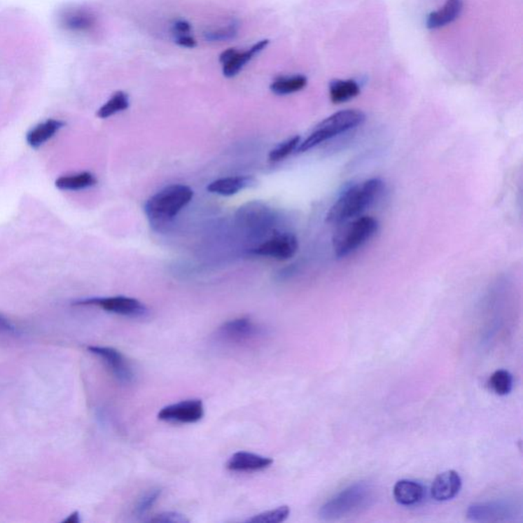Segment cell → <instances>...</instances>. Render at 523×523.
Instances as JSON below:
<instances>
[{
	"label": "cell",
	"mask_w": 523,
	"mask_h": 523,
	"mask_svg": "<svg viewBox=\"0 0 523 523\" xmlns=\"http://www.w3.org/2000/svg\"><path fill=\"white\" fill-rule=\"evenodd\" d=\"M255 178L251 176H235V177L215 180L209 184L207 189L209 193L223 195V197H230V195H237L240 190L255 186Z\"/></svg>",
	"instance_id": "5bb4252c"
},
{
	"label": "cell",
	"mask_w": 523,
	"mask_h": 523,
	"mask_svg": "<svg viewBox=\"0 0 523 523\" xmlns=\"http://www.w3.org/2000/svg\"><path fill=\"white\" fill-rule=\"evenodd\" d=\"M150 522L155 523H188L189 520L183 514L178 513V512H164V513L151 518Z\"/></svg>",
	"instance_id": "f1b7e54d"
},
{
	"label": "cell",
	"mask_w": 523,
	"mask_h": 523,
	"mask_svg": "<svg viewBox=\"0 0 523 523\" xmlns=\"http://www.w3.org/2000/svg\"><path fill=\"white\" fill-rule=\"evenodd\" d=\"M162 491V489H160V487H153V489H148V491L142 494L135 503L134 509H133L134 516H137V517L146 516L155 506L158 500L161 498Z\"/></svg>",
	"instance_id": "d4e9b609"
},
{
	"label": "cell",
	"mask_w": 523,
	"mask_h": 523,
	"mask_svg": "<svg viewBox=\"0 0 523 523\" xmlns=\"http://www.w3.org/2000/svg\"><path fill=\"white\" fill-rule=\"evenodd\" d=\"M79 522L80 518L78 512H74V513L71 514L67 519H64V522L78 523Z\"/></svg>",
	"instance_id": "d6a6232c"
},
{
	"label": "cell",
	"mask_w": 523,
	"mask_h": 523,
	"mask_svg": "<svg viewBox=\"0 0 523 523\" xmlns=\"http://www.w3.org/2000/svg\"><path fill=\"white\" fill-rule=\"evenodd\" d=\"M64 126L61 120L48 119L35 126L27 134V144L33 148H38L51 139Z\"/></svg>",
	"instance_id": "e0dca14e"
},
{
	"label": "cell",
	"mask_w": 523,
	"mask_h": 523,
	"mask_svg": "<svg viewBox=\"0 0 523 523\" xmlns=\"http://www.w3.org/2000/svg\"><path fill=\"white\" fill-rule=\"evenodd\" d=\"M97 183V177L90 172L64 175L55 180V186L61 190L77 191L89 188Z\"/></svg>",
	"instance_id": "ffe728a7"
},
{
	"label": "cell",
	"mask_w": 523,
	"mask_h": 523,
	"mask_svg": "<svg viewBox=\"0 0 523 523\" xmlns=\"http://www.w3.org/2000/svg\"><path fill=\"white\" fill-rule=\"evenodd\" d=\"M489 386L496 395H508L513 387V377L509 371L500 369L491 374L489 379Z\"/></svg>",
	"instance_id": "cb8c5ba5"
},
{
	"label": "cell",
	"mask_w": 523,
	"mask_h": 523,
	"mask_svg": "<svg viewBox=\"0 0 523 523\" xmlns=\"http://www.w3.org/2000/svg\"><path fill=\"white\" fill-rule=\"evenodd\" d=\"M193 190L184 184H173L162 188L144 204V213L151 223H166L191 202Z\"/></svg>",
	"instance_id": "7a4b0ae2"
},
{
	"label": "cell",
	"mask_w": 523,
	"mask_h": 523,
	"mask_svg": "<svg viewBox=\"0 0 523 523\" xmlns=\"http://www.w3.org/2000/svg\"><path fill=\"white\" fill-rule=\"evenodd\" d=\"M268 40H262V41L258 42L257 44H255L248 51H244V53L237 51L230 61L223 64V74L225 77L231 78L237 76L240 72V70L244 68V64L251 61L253 55L261 53L268 46Z\"/></svg>",
	"instance_id": "d6986e66"
},
{
	"label": "cell",
	"mask_w": 523,
	"mask_h": 523,
	"mask_svg": "<svg viewBox=\"0 0 523 523\" xmlns=\"http://www.w3.org/2000/svg\"><path fill=\"white\" fill-rule=\"evenodd\" d=\"M463 10V0H447L440 10L429 13L426 20L428 29H438L453 23L459 18Z\"/></svg>",
	"instance_id": "2e32d148"
},
{
	"label": "cell",
	"mask_w": 523,
	"mask_h": 523,
	"mask_svg": "<svg viewBox=\"0 0 523 523\" xmlns=\"http://www.w3.org/2000/svg\"><path fill=\"white\" fill-rule=\"evenodd\" d=\"M462 480L459 473L454 470L438 474L431 486V497L438 502L452 500L459 493Z\"/></svg>",
	"instance_id": "4fadbf2b"
},
{
	"label": "cell",
	"mask_w": 523,
	"mask_h": 523,
	"mask_svg": "<svg viewBox=\"0 0 523 523\" xmlns=\"http://www.w3.org/2000/svg\"><path fill=\"white\" fill-rule=\"evenodd\" d=\"M176 43L179 44L180 46L183 48H193L197 46V41L195 38H193L189 34L177 35L176 36Z\"/></svg>",
	"instance_id": "f546056e"
},
{
	"label": "cell",
	"mask_w": 523,
	"mask_h": 523,
	"mask_svg": "<svg viewBox=\"0 0 523 523\" xmlns=\"http://www.w3.org/2000/svg\"><path fill=\"white\" fill-rule=\"evenodd\" d=\"M273 464V460L265 456L240 451L233 454L226 463V468L233 473H257L265 470Z\"/></svg>",
	"instance_id": "7c38bea8"
},
{
	"label": "cell",
	"mask_w": 523,
	"mask_h": 523,
	"mask_svg": "<svg viewBox=\"0 0 523 523\" xmlns=\"http://www.w3.org/2000/svg\"><path fill=\"white\" fill-rule=\"evenodd\" d=\"M377 220L370 216H359L340 224L333 239L335 256L348 257L366 244L377 232Z\"/></svg>",
	"instance_id": "3957f363"
},
{
	"label": "cell",
	"mask_w": 523,
	"mask_h": 523,
	"mask_svg": "<svg viewBox=\"0 0 523 523\" xmlns=\"http://www.w3.org/2000/svg\"><path fill=\"white\" fill-rule=\"evenodd\" d=\"M509 507L501 502L480 503L471 505L467 511L469 519L473 522H497L506 517Z\"/></svg>",
	"instance_id": "9a60e30c"
},
{
	"label": "cell",
	"mask_w": 523,
	"mask_h": 523,
	"mask_svg": "<svg viewBox=\"0 0 523 523\" xmlns=\"http://www.w3.org/2000/svg\"><path fill=\"white\" fill-rule=\"evenodd\" d=\"M299 249V242L293 233H276L272 237L263 242L259 246L253 249V253L270 257L279 261L291 259L297 253Z\"/></svg>",
	"instance_id": "30bf717a"
},
{
	"label": "cell",
	"mask_w": 523,
	"mask_h": 523,
	"mask_svg": "<svg viewBox=\"0 0 523 523\" xmlns=\"http://www.w3.org/2000/svg\"><path fill=\"white\" fill-rule=\"evenodd\" d=\"M329 95L333 104H342L360 95V86L354 80H333L329 86Z\"/></svg>",
	"instance_id": "44dd1931"
},
{
	"label": "cell",
	"mask_w": 523,
	"mask_h": 523,
	"mask_svg": "<svg viewBox=\"0 0 523 523\" xmlns=\"http://www.w3.org/2000/svg\"><path fill=\"white\" fill-rule=\"evenodd\" d=\"M307 78L302 75L278 77L271 84L270 89L277 95H287L298 92L306 88Z\"/></svg>",
	"instance_id": "7402d4cb"
},
{
	"label": "cell",
	"mask_w": 523,
	"mask_h": 523,
	"mask_svg": "<svg viewBox=\"0 0 523 523\" xmlns=\"http://www.w3.org/2000/svg\"><path fill=\"white\" fill-rule=\"evenodd\" d=\"M424 487L413 480H399L393 487V497L403 506L418 504L424 498Z\"/></svg>",
	"instance_id": "ac0fdd59"
},
{
	"label": "cell",
	"mask_w": 523,
	"mask_h": 523,
	"mask_svg": "<svg viewBox=\"0 0 523 523\" xmlns=\"http://www.w3.org/2000/svg\"><path fill=\"white\" fill-rule=\"evenodd\" d=\"M291 514V509L288 506H280L278 508L272 509L257 514L253 517L249 518L246 522L251 523H280L286 522Z\"/></svg>",
	"instance_id": "484cf974"
},
{
	"label": "cell",
	"mask_w": 523,
	"mask_h": 523,
	"mask_svg": "<svg viewBox=\"0 0 523 523\" xmlns=\"http://www.w3.org/2000/svg\"><path fill=\"white\" fill-rule=\"evenodd\" d=\"M88 351L104 363L118 382L123 384H130L134 382L132 366L121 351L110 347L99 346L88 347Z\"/></svg>",
	"instance_id": "9c48e42d"
},
{
	"label": "cell",
	"mask_w": 523,
	"mask_h": 523,
	"mask_svg": "<svg viewBox=\"0 0 523 523\" xmlns=\"http://www.w3.org/2000/svg\"><path fill=\"white\" fill-rule=\"evenodd\" d=\"M237 26L231 24L226 28L218 29V30L209 31L204 33V39L210 42L228 41L233 39L237 35Z\"/></svg>",
	"instance_id": "83f0119b"
},
{
	"label": "cell",
	"mask_w": 523,
	"mask_h": 523,
	"mask_svg": "<svg viewBox=\"0 0 523 523\" xmlns=\"http://www.w3.org/2000/svg\"><path fill=\"white\" fill-rule=\"evenodd\" d=\"M365 119V113L358 110H344L333 113L316 126L309 137L300 142L297 151L299 153L310 151L326 140L360 126Z\"/></svg>",
	"instance_id": "5b68a950"
},
{
	"label": "cell",
	"mask_w": 523,
	"mask_h": 523,
	"mask_svg": "<svg viewBox=\"0 0 523 523\" xmlns=\"http://www.w3.org/2000/svg\"><path fill=\"white\" fill-rule=\"evenodd\" d=\"M204 416V403L199 399L181 400L169 405L158 414V418L162 421L181 424H197Z\"/></svg>",
	"instance_id": "ba28073f"
},
{
	"label": "cell",
	"mask_w": 523,
	"mask_h": 523,
	"mask_svg": "<svg viewBox=\"0 0 523 523\" xmlns=\"http://www.w3.org/2000/svg\"><path fill=\"white\" fill-rule=\"evenodd\" d=\"M15 333V326L6 318L0 315V335H13Z\"/></svg>",
	"instance_id": "1f68e13d"
},
{
	"label": "cell",
	"mask_w": 523,
	"mask_h": 523,
	"mask_svg": "<svg viewBox=\"0 0 523 523\" xmlns=\"http://www.w3.org/2000/svg\"><path fill=\"white\" fill-rule=\"evenodd\" d=\"M95 15L85 8L66 6L57 15V23L62 30L69 33H86L95 26Z\"/></svg>",
	"instance_id": "8fae6325"
},
{
	"label": "cell",
	"mask_w": 523,
	"mask_h": 523,
	"mask_svg": "<svg viewBox=\"0 0 523 523\" xmlns=\"http://www.w3.org/2000/svg\"><path fill=\"white\" fill-rule=\"evenodd\" d=\"M384 183L379 178H372L347 189L327 213L326 221L340 225L359 217L379 199Z\"/></svg>",
	"instance_id": "6da1fadb"
},
{
	"label": "cell",
	"mask_w": 523,
	"mask_h": 523,
	"mask_svg": "<svg viewBox=\"0 0 523 523\" xmlns=\"http://www.w3.org/2000/svg\"><path fill=\"white\" fill-rule=\"evenodd\" d=\"M262 333V327L251 318L240 317L222 324L216 331V337L222 344L242 346L257 340Z\"/></svg>",
	"instance_id": "8992f818"
},
{
	"label": "cell",
	"mask_w": 523,
	"mask_h": 523,
	"mask_svg": "<svg viewBox=\"0 0 523 523\" xmlns=\"http://www.w3.org/2000/svg\"><path fill=\"white\" fill-rule=\"evenodd\" d=\"M79 306H95L102 310L118 315L128 316V317H142L148 313V308L139 300L134 298L118 297L91 298L76 302Z\"/></svg>",
	"instance_id": "52a82bcc"
},
{
	"label": "cell",
	"mask_w": 523,
	"mask_h": 523,
	"mask_svg": "<svg viewBox=\"0 0 523 523\" xmlns=\"http://www.w3.org/2000/svg\"><path fill=\"white\" fill-rule=\"evenodd\" d=\"M129 108V97L123 91H118L97 111V117L106 119Z\"/></svg>",
	"instance_id": "603a6c76"
},
{
	"label": "cell",
	"mask_w": 523,
	"mask_h": 523,
	"mask_svg": "<svg viewBox=\"0 0 523 523\" xmlns=\"http://www.w3.org/2000/svg\"><path fill=\"white\" fill-rule=\"evenodd\" d=\"M372 500L373 489L371 487L365 482H357L325 503L319 514L323 519H337L367 508Z\"/></svg>",
	"instance_id": "277c9868"
},
{
	"label": "cell",
	"mask_w": 523,
	"mask_h": 523,
	"mask_svg": "<svg viewBox=\"0 0 523 523\" xmlns=\"http://www.w3.org/2000/svg\"><path fill=\"white\" fill-rule=\"evenodd\" d=\"M191 27L189 25L188 23L186 21H178L176 22L174 25H173L172 32L173 34L176 35H184V34H189V32H190Z\"/></svg>",
	"instance_id": "4dcf8cb0"
},
{
	"label": "cell",
	"mask_w": 523,
	"mask_h": 523,
	"mask_svg": "<svg viewBox=\"0 0 523 523\" xmlns=\"http://www.w3.org/2000/svg\"><path fill=\"white\" fill-rule=\"evenodd\" d=\"M300 144V137H293L287 139L286 141L282 142L279 146H276L274 150L269 153V160L271 162H279L288 157L291 153L297 150Z\"/></svg>",
	"instance_id": "4316f807"
}]
</instances>
